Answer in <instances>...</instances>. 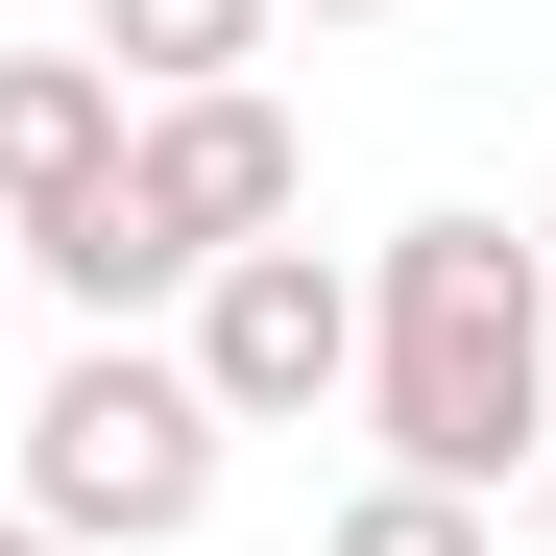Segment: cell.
Returning a JSON list of instances; mask_svg holds the SVG:
<instances>
[{"instance_id": "277c9868", "label": "cell", "mask_w": 556, "mask_h": 556, "mask_svg": "<svg viewBox=\"0 0 556 556\" xmlns=\"http://www.w3.org/2000/svg\"><path fill=\"white\" fill-rule=\"evenodd\" d=\"M169 363H194L218 435H315V412L363 388V266H339V242H242V266L169 291Z\"/></svg>"}, {"instance_id": "7a4b0ae2", "label": "cell", "mask_w": 556, "mask_h": 556, "mask_svg": "<svg viewBox=\"0 0 556 556\" xmlns=\"http://www.w3.org/2000/svg\"><path fill=\"white\" fill-rule=\"evenodd\" d=\"M218 412H194V363L169 339H73L49 388H25V532L49 556H169V532H218Z\"/></svg>"}, {"instance_id": "5b68a950", "label": "cell", "mask_w": 556, "mask_h": 556, "mask_svg": "<svg viewBox=\"0 0 556 556\" xmlns=\"http://www.w3.org/2000/svg\"><path fill=\"white\" fill-rule=\"evenodd\" d=\"M98 169H122V73H98V49H0V242L73 218Z\"/></svg>"}, {"instance_id": "ba28073f", "label": "cell", "mask_w": 556, "mask_h": 556, "mask_svg": "<svg viewBox=\"0 0 556 556\" xmlns=\"http://www.w3.org/2000/svg\"><path fill=\"white\" fill-rule=\"evenodd\" d=\"M532 556H556V435H532Z\"/></svg>"}, {"instance_id": "8fae6325", "label": "cell", "mask_w": 556, "mask_h": 556, "mask_svg": "<svg viewBox=\"0 0 556 556\" xmlns=\"http://www.w3.org/2000/svg\"><path fill=\"white\" fill-rule=\"evenodd\" d=\"M0 291H25V266H0Z\"/></svg>"}, {"instance_id": "52a82bcc", "label": "cell", "mask_w": 556, "mask_h": 556, "mask_svg": "<svg viewBox=\"0 0 556 556\" xmlns=\"http://www.w3.org/2000/svg\"><path fill=\"white\" fill-rule=\"evenodd\" d=\"M315 556H508V532L459 508V484H339V532H315Z\"/></svg>"}, {"instance_id": "6da1fadb", "label": "cell", "mask_w": 556, "mask_h": 556, "mask_svg": "<svg viewBox=\"0 0 556 556\" xmlns=\"http://www.w3.org/2000/svg\"><path fill=\"white\" fill-rule=\"evenodd\" d=\"M363 435H388V484H459V508H508L532 484V435H556V242L508 218H388L363 242Z\"/></svg>"}, {"instance_id": "3957f363", "label": "cell", "mask_w": 556, "mask_h": 556, "mask_svg": "<svg viewBox=\"0 0 556 556\" xmlns=\"http://www.w3.org/2000/svg\"><path fill=\"white\" fill-rule=\"evenodd\" d=\"M98 194H122V242L169 266V291H194V266H242V242L315 218V146H291L266 73H242V98H122V169H98Z\"/></svg>"}, {"instance_id": "9c48e42d", "label": "cell", "mask_w": 556, "mask_h": 556, "mask_svg": "<svg viewBox=\"0 0 556 556\" xmlns=\"http://www.w3.org/2000/svg\"><path fill=\"white\" fill-rule=\"evenodd\" d=\"M315 25H388V0H315Z\"/></svg>"}, {"instance_id": "30bf717a", "label": "cell", "mask_w": 556, "mask_h": 556, "mask_svg": "<svg viewBox=\"0 0 556 556\" xmlns=\"http://www.w3.org/2000/svg\"><path fill=\"white\" fill-rule=\"evenodd\" d=\"M0 556H49V532H25V508H0Z\"/></svg>"}, {"instance_id": "8992f818", "label": "cell", "mask_w": 556, "mask_h": 556, "mask_svg": "<svg viewBox=\"0 0 556 556\" xmlns=\"http://www.w3.org/2000/svg\"><path fill=\"white\" fill-rule=\"evenodd\" d=\"M266 49H291V0H98V73H122V98H242Z\"/></svg>"}]
</instances>
